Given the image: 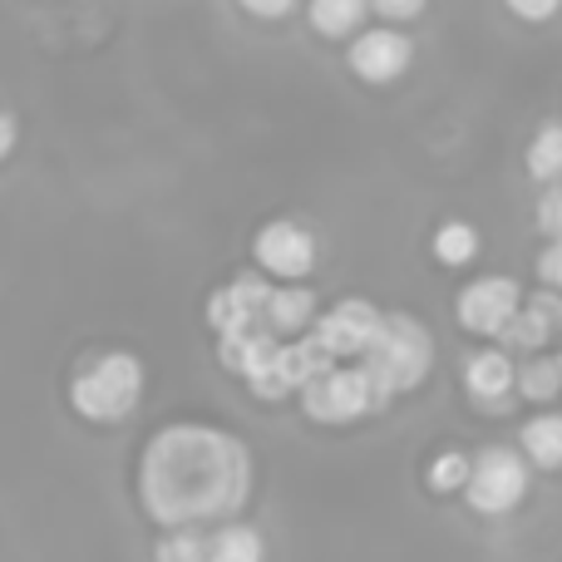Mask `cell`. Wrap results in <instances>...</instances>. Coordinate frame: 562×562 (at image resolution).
Masks as SVG:
<instances>
[{
    "label": "cell",
    "mask_w": 562,
    "mask_h": 562,
    "mask_svg": "<svg viewBox=\"0 0 562 562\" xmlns=\"http://www.w3.org/2000/svg\"><path fill=\"white\" fill-rule=\"evenodd\" d=\"M207 548H213V562H262V533L247 524H223L213 538H207Z\"/></svg>",
    "instance_id": "cell-16"
},
{
    "label": "cell",
    "mask_w": 562,
    "mask_h": 562,
    "mask_svg": "<svg viewBox=\"0 0 562 562\" xmlns=\"http://www.w3.org/2000/svg\"><path fill=\"white\" fill-rule=\"evenodd\" d=\"M548 336H558V326L533 306V301H524V311L508 321V330L498 340H504V346H518V350H538V346H548Z\"/></svg>",
    "instance_id": "cell-18"
},
{
    "label": "cell",
    "mask_w": 562,
    "mask_h": 562,
    "mask_svg": "<svg viewBox=\"0 0 562 562\" xmlns=\"http://www.w3.org/2000/svg\"><path fill=\"white\" fill-rule=\"evenodd\" d=\"M306 15L326 40H346V35H360V25L370 15V0H311Z\"/></svg>",
    "instance_id": "cell-13"
},
{
    "label": "cell",
    "mask_w": 562,
    "mask_h": 562,
    "mask_svg": "<svg viewBox=\"0 0 562 562\" xmlns=\"http://www.w3.org/2000/svg\"><path fill=\"white\" fill-rule=\"evenodd\" d=\"M144 400V360L128 350H109L79 366L69 380V405L89 419V425H124Z\"/></svg>",
    "instance_id": "cell-2"
},
{
    "label": "cell",
    "mask_w": 562,
    "mask_h": 562,
    "mask_svg": "<svg viewBox=\"0 0 562 562\" xmlns=\"http://www.w3.org/2000/svg\"><path fill=\"white\" fill-rule=\"evenodd\" d=\"M464 390H469V400L484 409L504 405V400L518 390V366L504 356V350H474V356L464 360Z\"/></svg>",
    "instance_id": "cell-11"
},
{
    "label": "cell",
    "mask_w": 562,
    "mask_h": 562,
    "mask_svg": "<svg viewBox=\"0 0 562 562\" xmlns=\"http://www.w3.org/2000/svg\"><path fill=\"white\" fill-rule=\"evenodd\" d=\"M504 5H508V15L528 20V25H548L562 10V0H504Z\"/></svg>",
    "instance_id": "cell-22"
},
{
    "label": "cell",
    "mask_w": 562,
    "mask_h": 562,
    "mask_svg": "<svg viewBox=\"0 0 562 562\" xmlns=\"http://www.w3.org/2000/svg\"><path fill=\"white\" fill-rule=\"evenodd\" d=\"M538 277H543V286L562 291V237H553V243L543 247V257H538Z\"/></svg>",
    "instance_id": "cell-25"
},
{
    "label": "cell",
    "mask_w": 562,
    "mask_h": 562,
    "mask_svg": "<svg viewBox=\"0 0 562 562\" xmlns=\"http://www.w3.org/2000/svg\"><path fill=\"white\" fill-rule=\"evenodd\" d=\"M252 494V454L217 425H168L138 459V504L158 528L227 524Z\"/></svg>",
    "instance_id": "cell-1"
},
{
    "label": "cell",
    "mask_w": 562,
    "mask_h": 562,
    "mask_svg": "<svg viewBox=\"0 0 562 562\" xmlns=\"http://www.w3.org/2000/svg\"><path fill=\"white\" fill-rule=\"evenodd\" d=\"M380 326H385V311H375L370 301L350 296V301H336L326 316H316V326L306 330L330 360H366V350L375 346Z\"/></svg>",
    "instance_id": "cell-6"
},
{
    "label": "cell",
    "mask_w": 562,
    "mask_h": 562,
    "mask_svg": "<svg viewBox=\"0 0 562 562\" xmlns=\"http://www.w3.org/2000/svg\"><path fill=\"white\" fill-rule=\"evenodd\" d=\"M538 227H543L548 237H562V183H553L538 198Z\"/></svg>",
    "instance_id": "cell-23"
},
{
    "label": "cell",
    "mask_w": 562,
    "mask_h": 562,
    "mask_svg": "<svg viewBox=\"0 0 562 562\" xmlns=\"http://www.w3.org/2000/svg\"><path fill=\"white\" fill-rule=\"evenodd\" d=\"M528 494V464L518 449H504V445H488L474 454V469H469V484H464V498L474 514H508L518 508Z\"/></svg>",
    "instance_id": "cell-5"
},
{
    "label": "cell",
    "mask_w": 562,
    "mask_h": 562,
    "mask_svg": "<svg viewBox=\"0 0 562 562\" xmlns=\"http://www.w3.org/2000/svg\"><path fill=\"white\" fill-rule=\"evenodd\" d=\"M15 138H20V124L10 109H0V164H5L10 154H15Z\"/></svg>",
    "instance_id": "cell-27"
},
{
    "label": "cell",
    "mask_w": 562,
    "mask_h": 562,
    "mask_svg": "<svg viewBox=\"0 0 562 562\" xmlns=\"http://www.w3.org/2000/svg\"><path fill=\"white\" fill-rule=\"evenodd\" d=\"M524 164H528V178H538L543 188L562 183V124L538 128L533 144H528V154H524Z\"/></svg>",
    "instance_id": "cell-15"
},
{
    "label": "cell",
    "mask_w": 562,
    "mask_h": 562,
    "mask_svg": "<svg viewBox=\"0 0 562 562\" xmlns=\"http://www.w3.org/2000/svg\"><path fill=\"white\" fill-rule=\"evenodd\" d=\"M459 321L474 336H504L508 321L524 311V291H518L514 277H479L459 291Z\"/></svg>",
    "instance_id": "cell-7"
},
{
    "label": "cell",
    "mask_w": 562,
    "mask_h": 562,
    "mask_svg": "<svg viewBox=\"0 0 562 562\" xmlns=\"http://www.w3.org/2000/svg\"><path fill=\"white\" fill-rule=\"evenodd\" d=\"M558 385H562L558 360H528V366H518V390H524V400H553Z\"/></svg>",
    "instance_id": "cell-20"
},
{
    "label": "cell",
    "mask_w": 562,
    "mask_h": 562,
    "mask_svg": "<svg viewBox=\"0 0 562 562\" xmlns=\"http://www.w3.org/2000/svg\"><path fill=\"white\" fill-rule=\"evenodd\" d=\"M237 5H243L252 20H281L296 10V0H237Z\"/></svg>",
    "instance_id": "cell-26"
},
{
    "label": "cell",
    "mask_w": 562,
    "mask_h": 562,
    "mask_svg": "<svg viewBox=\"0 0 562 562\" xmlns=\"http://www.w3.org/2000/svg\"><path fill=\"white\" fill-rule=\"evenodd\" d=\"M524 454L538 469H562V415H538L524 425Z\"/></svg>",
    "instance_id": "cell-14"
},
{
    "label": "cell",
    "mask_w": 562,
    "mask_h": 562,
    "mask_svg": "<svg viewBox=\"0 0 562 562\" xmlns=\"http://www.w3.org/2000/svg\"><path fill=\"white\" fill-rule=\"evenodd\" d=\"M154 562H213V548H207V538L193 533V528H173V533L158 543Z\"/></svg>",
    "instance_id": "cell-19"
},
{
    "label": "cell",
    "mask_w": 562,
    "mask_h": 562,
    "mask_svg": "<svg viewBox=\"0 0 562 562\" xmlns=\"http://www.w3.org/2000/svg\"><path fill=\"white\" fill-rule=\"evenodd\" d=\"M366 366L370 375L380 380V390H385V400L405 395V390L425 385L429 366H435V340H429V330L419 326L415 316H385V326H380L375 346L366 350Z\"/></svg>",
    "instance_id": "cell-3"
},
{
    "label": "cell",
    "mask_w": 562,
    "mask_h": 562,
    "mask_svg": "<svg viewBox=\"0 0 562 562\" xmlns=\"http://www.w3.org/2000/svg\"><path fill=\"white\" fill-rule=\"evenodd\" d=\"M267 301H272V281L247 272V277L213 291V301H207V326H213L217 336H237V330H247V326H267Z\"/></svg>",
    "instance_id": "cell-9"
},
{
    "label": "cell",
    "mask_w": 562,
    "mask_h": 562,
    "mask_svg": "<svg viewBox=\"0 0 562 562\" xmlns=\"http://www.w3.org/2000/svg\"><path fill=\"white\" fill-rule=\"evenodd\" d=\"M409 59H415V45H409V35H400L395 25L360 30V35L350 40V69H356L366 85H395L409 69Z\"/></svg>",
    "instance_id": "cell-10"
},
{
    "label": "cell",
    "mask_w": 562,
    "mask_h": 562,
    "mask_svg": "<svg viewBox=\"0 0 562 562\" xmlns=\"http://www.w3.org/2000/svg\"><path fill=\"white\" fill-rule=\"evenodd\" d=\"M558 366H562V356H558Z\"/></svg>",
    "instance_id": "cell-28"
},
{
    "label": "cell",
    "mask_w": 562,
    "mask_h": 562,
    "mask_svg": "<svg viewBox=\"0 0 562 562\" xmlns=\"http://www.w3.org/2000/svg\"><path fill=\"white\" fill-rule=\"evenodd\" d=\"M469 469H474V459H464L459 449H445V454L429 464V488H435V494H454V488L469 484Z\"/></svg>",
    "instance_id": "cell-21"
},
{
    "label": "cell",
    "mask_w": 562,
    "mask_h": 562,
    "mask_svg": "<svg viewBox=\"0 0 562 562\" xmlns=\"http://www.w3.org/2000/svg\"><path fill=\"white\" fill-rule=\"evenodd\" d=\"M385 390H380V380L370 375V366L360 360V366H326L321 375L306 380V390H301V409H306L316 425H356V419L375 415V409H385Z\"/></svg>",
    "instance_id": "cell-4"
},
{
    "label": "cell",
    "mask_w": 562,
    "mask_h": 562,
    "mask_svg": "<svg viewBox=\"0 0 562 562\" xmlns=\"http://www.w3.org/2000/svg\"><path fill=\"white\" fill-rule=\"evenodd\" d=\"M429 0H370V10H375L380 20H390V25H400V20H415L425 15Z\"/></svg>",
    "instance_id": "cell-24"
},
{
    "label": "cell",
    "mask_w": 562,
    "mask_h": 562,
    "mask_svg": "<svg viewBox=\"0 0 562 562\" xmlns=\"http://www.w3.org/2000/svg\"><path fill=\"white\" fill-rule=\"evenodd\" d=\"M267 326H272L281 340L306 336V330L316 326V296H311L306 286H296V281L272 286V301H267Z\"/></svg>",
    "instance_id": "cell-12"
},
{
    "label": "cell",
    "mask_w": 562,
    "mask_h": 562,
    "mask_svg": "<svg viewBox=\"0 0 562 562\" xmlns=\"http://www.w3.org/2000/svg\"><path fill=\"white\" fill-rule=\"evenodd\" d=\"M435 257L445 267H464V262H474L479 257V233H474V223H439V233H435Z\"/></svg>",
    "instance_id": "cell-17"
},
{
    "label": "cell",
    "mask_w": 562,
    "mask_h": 562,
    "mask_svg": "<svg viewBox=\"0 0 562 562\" xmlns=\"http://www.w3.org/2000/svg\"><path fill=\"white\" fill-rule=\"evenodd\" d=\"M252 252H257V267H262L267 277L301 281L311 267H316V237H311L301 223H291V217H277V223H267L262 233L252 237Z\"/></svg>",
    "instance_id": "cell-8"
}]
</instances>
